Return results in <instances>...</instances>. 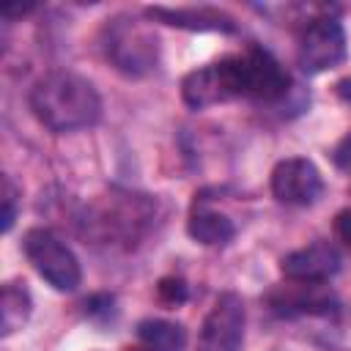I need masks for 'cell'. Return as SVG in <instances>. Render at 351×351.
<instances>
[{
	"instance_id": "6da1fadb",
	"label": "cell",
	"mask_w": 351,
	"mask_h": 351,
	"mask_svg": "<svg viewBox=\"0 0 351 351\" xmlns=\"http://www.w3.org/2000/svg\"><path fill=\"white\" fill-rule=\"evenodd\" d=\"M30 110L52 132H77L101 118V99L85 77L58 69L33 85Z\"/></svg>"
},
{
	"instance_id": "7a4b0ae2",
	"label": "cell",
	"mask_w": 351,
	"mask_h": 351,
	"mask_svg": "<svg viewBox=\"0 0 351 351\" xmlns=\"http://www.w3.org/2000/svg\"><path fill=\"white\" fill-rule=\"evenodd\" d=\"M101 47L107 60L129 77H140L156 66V38L132 16L110 19L101 33Z\"/></svg>"
},
{
	"instance_id": "3957f363",
	"label": "cell",
	"mask_w": 351,
	"mask_h": 351,
	"mask_svg": "<svg viewBox=\"0 0 351 351\" xmlns=\"http://www.w3.org/2000/svg\"><path fill=\"white\" fill-rule=\"evenodd\" d=\"M181 96H184L186 107H192V110H203V107L244 96L241 58L225 55L208 66L189 71L181 82Z\"/></svg>"
},
{
	"instance_id": "277c9868",
	"label": "cell",
	"mask_w": 351,
	"mask_h": 351,
	"mask_svg": "<svg viewBox=\"0 0 351 351\" xmlns=\"http://www.w3.org/2000/svg\"><path fill=\"white\" fill-rule=\"evenodd\" d=\"M22 250L33 269L55 288V291H74L82 280L77 255L47 228H30L22 239Z\"/></svg>"
},
{
	"instance_id": "5b68a950",
	"label": "cell",
	"mask_w": 351,
	"mask_h": 351,
	"mask_svg": "<svg viewBox=\"0 0 351 351\" xmlns=\"http://www.w3.org/2000/svg\"><path fill=\"white\" fill-rule=\"evenodd\" d=\"M296 60L304 74H321L346 60V33L335 16H315L302 30Z\"/></svg>"
},
{
	"instance_id": "8992f818",
	"label": "cell",
	"mask_w": 351,
	"mask_h": 351,
	"mask_svg": "<svg viewBox=\"0 0 351 351\" xmlns=\"http://www.w3.org/2000/svg\"><path fill=\"white\" fill-rule=\"evenodd\" d=\"M244 343V302L225 291L211 304L197 335V351H241Z\"/></svg>"
},
{
	"instance_id": "52a82bcc",
	"label": "cell",
	"mask_w": 351,
	"mask_h": 351,
	"mask_svg": "<svg viewBox=\"0 0 351 351\" xmlns=\"http://www.w3.org/2000/svg\"><path fill=\"white\" fill-rule=\"evenodd\" d=\"M241 77H244V96L258 101H277L288 93L291 77L282 63L261 47H250L241 55Z\"/></svg>"
},
{
	"instance_id": "ba28073f",
	"label": "cell",
	"mask_w": 351,
	"mask_h": 351,
	"mask_svg": "<svg viewBox=\"0 0 351 351\" xmlns=\"http://www.w3.org/2000/svg\"><path fill=\"white\" fill-rule=\"evenodd\" d=\"M271 192L280 203L288 206H310L324 192V178L318 167L304 156H291L274 165L271 170Z\"/></svg>"
},
{
	"instance_id": "9c48e42d",
	"label": "cell",
	"mask_w": 351,
	"mask_h": 351,
	"mask_svg": "<svg viewBox=\"0 0 351 351\" xmlns=\"http://www.w3.org/2000/svg\"><path fill=\"white\" fill-rule=\"evenodd\" d=\"M266 302L280 315H329L337 310V299L329 288H324V282L288 280V285H277Z\"/></svg>"
},
{
	"instance_id": "30bf717a",
	"label": "cell",
	"mask_w": 351,
	"mask_h": 351,
	"mask_svg": "<svg viewBox=\"0 0 351 351\" xmlns=\"http://www.w3.org/2000/svg\"><path fill=\"white\" fill-rule=\"evenodd\" d=\"M337 269H340V255L326 241H315L310 247L293 250L280 261V271L285 274V280H296V282H324Z\"/></svg>"
},
{
	"instance_id": "8fae6325",
	"label": "cell",
	"mask_w": 351,
	"mask_h": 351,
	"mask_svg": "<svg viewBox=\"0 0 351 351\" xmlns=\"http://www.w3.org/2000/svg\"><path fill=\"white\" fill-rule=\"evenodd\" d=\"M145 16L154 22H165L170 27H184V30H219V33H233L236 22L225 11L200 5V8H170V5H148Z\"/></svg>"
},
{
	"instance_id": "7c38bea8",
	"label": "cell",
	"mask_w": 351,
	"mask_h": 351,
	"mask_svg": "<svg viewBox=\"0 0 351 351\" xmlns=\"http://www.w3.org/2000/svg\"><path fill=\"white\" fill-rule=\"evenodd\" d=\"M137 343L148 351H184L186 332L176 321L165 318H145L137 324Z\"/></svg>"
},
{
	"instance_id": "4fadbf2b",
	"label": "cell",
	"mask_w": 351,
	"mask_h": 351,
	"mask_svg": "<svg viewBox=\"0 0 351 351\" xmlns=\"http://www.w3.org/2000/svg\"><path fill=\"white\" fill-rule=\"evenodd\" d=\"M186 233L206 247H217V244H228L236 236V228L225 214L197 208V211H192V217L186 222Z\"/></svg>"
},
{
	"instance_id": "5bb4252c",
	"label": "cell",
	"mask_w": 351,
	"mask_h": 351,
	"mask_svg": "<svg viewBox=\"0 0 351 351\" xmlns=\"http://www.w3.org/2000/svg\"><path fill=\"white\" fill-rule=\"evenodd\" d=\"M30 293L25 285L19 282H5L3 285V296H0V335L8 337L16 329L25 326V321L30 318Z\"/></svg>"
},
{
	"instance_id": "9a60e30c",
	"label": "cell",
	"mask_w": 351,
	"mask_h": 351,
	"mask_svg": "<svg viewBox=\"0 0 351 351\" xmlns=\"http://www.w3.org/2000/svg\"><path fill=\"white\" fill-rule=\"evenodd\" d=\"M156 293L165 304H181L186 299V282L181 277H162L156 285Z\"/></svg>"
},
{
	"instance_id": "2e32d148",
	"label": "cell",
	"mask_w": 351,
	"mask_h": 351,
	"mask_svg": "<svg viewBox=\"0 0 351 351\" xmlns=\"http://www.w3.org/2000/svg\"><path fill=\"white\" fill-rule=\"evenodd\" d=\"M0 219H3V233H8L16 219V189L8 178H3V217Z\"/></svg>"
},
{
	"instance_id": "e0dca14e",
	"label": "cell",
	"mask_w": 351,
	"mask_h": 351,
	"mask_svg": "<svg viewBox=\"0 0 351 351\" xmlns=\"http://www.w3.org/2000/svg\"><path fill=\"white\" fill-rule=\"evenodd\" d=\"M332 159H335V165L340 167V170H346V173H351V132L335 145V151H332Z\"/></svg>"
},
{
	"instance_id": "ac0fdd59",
	"label": "cell",
	"mask_w": 351,
	"mask_h": 351,
	"mask_svg": "<svg viewBox=\"0 0 351 351\" xmlns=\"http://www.w3.org/2000/svg\"><path fill=\"white\" fill-rule=\"evenodd\" d=\"M335 230L340 236V241H346L351 247V208H343L337 217H335Z\"/></svg>"
},
{
	"instance_id": "d6986e66",
	"label": "cell",
	"mask_w": 351,
	"mask_h": 351,
	"mask_svg": "<svg viewBox=\"0 0 351 351\" xmlns=\"http://www.w3.org/2000/svg\"><path fill=\"white\" fill-rule=\"evenodd\" d=\"M337 96L346 99V101H351V77H346V80L337 82Z\"/></svg>"
},
{
	"instance_id": "ffe728a7",
	"label": "cell",
	"mask_w": 351,
	"mask_h": 351,
	"mask_svg": "<svg viewBox=\"0 0 351 351\" xmlns=\"http://www.w3.org/2000/svg\"><path fill=\"white\" fill-rule=\"evenodd\" d=\"M126 351H148V348H145V346H140V343H137V346H134V348H126Z\"/></svg>"
}]
</instances>
